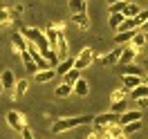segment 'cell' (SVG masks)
<instances>
[{"label":"cell","instance_id":"6da1fadb","mask_svg":"<svg viewBox=\"0 0 148 139\" xmlns=\"http://www.w3.org/2000/svg\"><path fill=\"white\" fill-rule=\"evenodd\" d=\"M94 117L92 114H79V117H65V119H58L52 123V132L54 135H61V132H70V130L79 128V126H88L92 123Z\"/></svg>","mask_w":148,"mask_h":139},{"label":"cell","instance_id":"7a4b0ae2","mask_svg":"<svg viewBox=\"0 0 148 139\" xmlns=\"http://www.w3.org/2000/svg\"><path fill=\"white\" fill-rule=\"evenodd\" d=\"M18 31L27 38V43H34L40 52H43V49H49V43H47L45 31H40L38 27H23V29H18Z\"/></svg>","mask_w":148,"mask_h":139},{"label":"cell","instance_id":"3957f363","mask_svg":"<svg viewBox=\"0 0 148 139\" xmlns=\"http://www.w3.org/2000/svg\"><path fill=\"white\" fill-rule=\"evenodd\" d=\"M92 65H94V52H92V47H83V49L76 54V58H74V67L83 72L85 67H92Z\"/></svg>","mask_w":148,"mask_h":139},{"label":"cell","instance_id":"277c9868","mask_svg":"<svg viewBox=\"0 0 148 139\" xmlns=\"http://www.w3.org/2000/svg\"><path fill=\"white\" fill-rule=\"evenodd\" d=\"M5 119H7V126H9L11 130H16V132H20V130L27 126V121H25V114L18 110H9L7 114H5Z\"/></svg>","mask_w":148,"mask_h":139},{"label":"cell","instance_id":"5b68a950","mask_svg":"<svg viewBox=\"0 0 148 139\" xmlns=\"http://www.w3.org/2000/svg\"><path fill=\"white\" fill-rule=\"evenodd\" d=\"M94 128H108L112 123H119V114H114V112H101V114H97L94 117Z\"/></svg>","mask_w":148,"mask_h":139},{"label":"cell","instance_id":"8992f818","mask_svg":"<svg viewBox=\"0 0 148 139\" xmlns=\"http://www.w3.org/2000/svg\"><path fill=\"white\" fill-rule=\"evenodd\" d=\"M141 117H144V110H126L123 114H119V126H128V123H132V121H141Z\"/></svg>","mask_w":148,"mask_h":139},{"label":"cell","instance_id":"52a82bcc","mask_svg":"<svg viewBox=\"0 0 148 139\" xmlns=\"http://www.w3.org/2000/svg\"><path fill=\"white\" fill-rule=\"evenodd\" d=\"M56 56H58V61H63V58H67L70 56V43H67V38H65V34L61 31L58 34V43H56Z\"/></svg>","mask_w":148,"mask_h":139},{"label":"cell","instance_id":"ba28073f","mask_svg":"<svg viewBox=\"0 0 148 139\" xmlns=\"http://www.w3.org/2000/svg\"><path fill=\"white\" fill-rule=\"evenodd\" d=\"M70 20H72L74 25L81 29V31H88V29H90V25H92L90 14H72V16H70Z\"/></svg>","mask_w":148,"mask_h":139},{"label":"cell","instance_id":"9c48e42d","mask_svg":"<svg viewBox=\"0 0 148 139\" xmlns=\"http://www.w3.org/2000/svg\"><path fill=\"white\" fill-rule=\"evenodd\" d=\"M139 49H135V47L130 45H123V52H121V58H119V65H128V63H135V58H137Z\"/></svg>","mask_w":148,"mask_h":139},{"label":"cell","instance_id":"30bf717a","mask_svg":"<svg viewBox=\"0 0 148 139\" xmlns=\"http://www.w3.org/2000/svg\"><path fill=\"white\" fill-rule=\"evenodd\" d=\"M11 45H14V52L20 56L25 49H27V38L23 36L20 31H14V34H11Z\"/></svg>","mask_w":148,"mask_h":139},{"label":"cell","instance_id":"8fae6325","mask_svg":"<svg viewBox=\"0 0 148 139\" xmlns=\"http://www.w3.org/2000/svg\"><path fill=\"white\" fill-rule=\"evenodd\" d=\"M20 58H23V65H25V72L34 76V74H36V72H38V65H36V61L32 58V54H29L27 49H25V52L20 54Z\"/></svg>","mask_w":148,"mask_h":139},{"label":"cell","instance_id":"7c38bea8","mask_svg":"<svg viewBox=\"0 0 148 139\" xmlns=\"http://www.w3.org/2000/svg\"><path fill=\"white\" fill-rule=\"evenodd\" d=\"M43 31H45V36H47L49 49H56V43H58V34H61V31H58V29L54 27V23H49V25H47V27L43 29Z\"/></svg>","mask_w":148,"mask_h":139},{"label":"cell","instance_id":"4fadbf2b","mask_svg":"<svg viewBox=\"0 0 148 139\" xmlns=\"http://www.w3.org/2000/svg\"><path fill=\"white\" fill-rule=\"evenodd\" d=\"M119 74L121 76H144V70L135 63H128V65H119Z\"/></svg>","mask_w":148,"mask_h":139},{"label":"cell","instance_id":"5bb4252c","mask_svg":"<svg viewBox=\"0 0 148 139\" xmlns=\"http://www.w3.org/2000/svg\"><path fill=\"white\" fill-rule=\"evenodd\" d=\"M72 67H74V58H72V56H67V58H63V61H58V65H56L54 70H56V74L63 79V76L72 70Z\"/></svg>","mask_w":148,"mask_h":139},{"label":"cell","instance_id":"9a60e30c","mask_svg":"<svg viewBox=\"0 0 148 139\" xmlns=\"http://www.w3.org/2000/svg\"><path fill=\"white\" fill-rule=\"evenodd\" d=\"M70 14H88V0H67Z\"/></svg>","mask_w":148,"mask_h":139},{"label":"cell","instance_id":"2e32d148","mask_svg":"<svg viewBox=\"0 0 148 139\" xmlns=\"http://www.w3.org/2000/svg\"><path fill=\"white\" fill-rule=\"evenodd\" d=\"M38 83H49V81H54L56 79V70H38L36 74H34Z\"/></svg>","mask_w":148,"mask_h":139},{"label":"cell","instance_id":"e0dca14e","mask_svg":"<svg viewBox=\"0 0 148 139\" xmlns=\"http://www.w3.org/2000/svg\"><path fill=\"white\" fill-rule=\"evenodd\" d=\"M121 83H123V88L130 92V90H135L137 85L144 83V76H121Z\"/></svg>","mask_w":148,"mask_h":139},{"label":"cell","instance_id":"ac0fdd59","mask_svg":"<svg viewBox=\"0 0 148 139\" xmlns=\"http://www.w3.org/2000/svg\"><path fill=\"white\" fill-rule=\"evenodd\" d=\"M74 94H76V97H88V94H90V83L85 81L83 76L74 83Z\"/></svg>","mask_w":148,"mask_h":139},{"label":"cell","instance_id":"d6986e66","mask_svg":"<svg viewBox=\"0 0 148 139\" xmlns=\"http://www.w3.org/2000/svg\"><path fill=\"white\" fill-rule=\"evenodd\" d=\"M27 88H29V81H27V79H20V81H16L14 90H11V97H14V99H20L23 94L27 92Z\"/></svg>","mask_w":148,"mask_h":139},{"label":"cell","instance_id":"ffe728a7","mask_svg":"<svg viewBox=\"0 0 148 139\" xmlns=\"http://www.w3.org/2000/svg\"><path fill=\"white\" fill-rule=\"evenodd\" d=\"M135 31L137 29H132V31H117L114 34V45H128L132 40V36H135Z\"/></svg>","mask_w":148,"mask_h":139},{"label":"cell","instance_id":"44dd1931","mask_svg":"<svg viewBox=\"0 0 148 139\" xmlns=\"http://www.w3.org/2000/svg\"><path fill=\"white\" fill-rule=\"evenodd\" d=\"M0 81H2V85H5V90H14V85H16V76H14L11 70H5V72L0 74Z\"/></svg>","mask_w":148,"mask_h":139},{"label":"cell","instance_id":"7402d4cb","mask_svg":"<svg viewBox=\"0 0 148 139\" xmlns=\"http://www.w3.org/2000/svg\"><path fill=\"white\" fill-rule=\"evenodd\" d=\"M130 99L137 101V99H148V83H141L137 85L135 90H130Z\"/></svg>","mask_w":148,"mask_h":139},{"label":"cell","instance_id":"603a6c76","mask_svg":"<svg viewBox=\"0 0 148 139\" xmlns=\"http://www.w3.org/2000/svg\"><path fill=\"white\" fill-rule=\"evenodd\" d=\"M54 94L58 97V99H67L70 94H74V88H72V85H67V83H58L54 88Z\"/></svg>","mask_w":148,"mask_h":139},{"label":"cell","instance_id":"cb8c5ba5","mask_svg":"<svg viewBox=\"0 0 148 139\" xmlns=\"http://www.w3.org/2000/svg\"><path fill=\"white\" fill-rule=\"evenodd\" d=\"M146 43H148V36L144 34V31H139V29H137V31H135V36H132V40H130V45L135 47V49H141Z\"/></svg>","mask_w":148,"mask_h":139},{"label":"cell","instance_id":"d4e9b609","mask_svg":"<svg viewBox=\"0 0 148 139\" xmlns=\"http://www.w3.org/2000/svg\"><path fill=\"white\" fill-rule=\"evenodd\" d=\"M128 97H130V92L126 90V88H123V85H121V88H117V90H112L110 101H112V103H117V101H126Z\"/></svg>","mask_w":148,"mask_h":139},{"label":"cell","instance_id":"484cf974","mask_svg":"<svg viewBox=\"0 0 148 139\" xmlns=\"http://www.w3.org/2000/svg\"><path fill=\"white\" fill-rule=\"evenodd\" d=\"M79 79H81V70L72 67V70H70V72H67V74L63 76V83H67V85H72V88H74V83H76Z\"/></svg>","mask_w":148,"mask_h":139},{"label":"cell","instance_id":"4316f807","mask_svg":"<svg viewBox=\"0 0 148 139\" xmlns=\"http://www.w3.org/2000/svg\"><path fill=\"white\" fill-rule=\"evenodd\" d=\"M139 11H141V7H139L137 2H128L126 9H123V18H137Z\"/></svg>","mask_w":148,"mask_h":139},{"label":"cell","instance_id":"83f0119b","mask_svg":"<svg viewBox=\"0 0 148 139\" xmlns=\"http://www.w3.org/2000/svg\"><path fill=\"white\" fill-rule=\"evenodd\" d=\"M40 54H43V58H45L47 63H49V67H52V70H54L56 65H58V56H56L54 49H43Z\"/></svg>","mask_w":148,"mask_h":139},{"label":"cell","instance_id":"f1b7e54d","mask_svg":"<svg viewBox=\"0 0 148 139\" xmlns=\"http://www.w3.org/2000/svg\"><path fill=\"white\" fill-rule=\"evenodd\" d=\"M121 23H123V14H110V18H108V27H110L112 31H117Z\"/></svg>","mask_w":148,"mask_h":139},{"label":"cell","instance_id":"f546056e","mask_svg":"<svg viewBox=\"0 0 148 139\" xmlns=\"http://www.w3.org/2000/svg\"><path fill=\"white\" fill-rule=\"evenodd\" d=\"M121 128H123V137H130V135H135V132H139V130H141V121H132V123L121 126Z\"/></svg>","mask_w":148,"mask_h":139},{"label":"cell","instance_id":"4dcf8cb0","mask_svg":"<svg viewBox=\"0 0 148 139\" xmlns=\"http://www.w3.org/2000/svg\"><path fill=\"white\" fill-rule=\"evenodd\" d=\"M106 132H108L110 137H114V139H123V128H121L119 123H112V126H108V128H106Z\"/></svg>","mask_w":148,"mask_h":139},{"label":"cell","instance_id":"1f68e13d","mask_svg":"<svg viewBox=\"0 0 148 139\" xmlns=\"http://www.w3.org/2000/svg\"><path fill=\"white\" fill-rule=\"evenodd\" d=\"M126 110H128V99H126V101H117V103H112V110H110V112H114V114H123Z\"/></svg>","mask_w":148,"mask_h":139},{"label":"cell","instance_id":"d6a6232c","mask_svg":"<svg viewBox=\"0 0 148 139\" xmlns=\"http://www.w3.org/2000/svg\"><path fill=\"white\" fill-rule=\"evenodd\" d=\"M11 23V9L9 7H0V25Z\"/></svg>","mask_w":148,"mask_h":139},{"label":"cell","instance_id":"836d02e7","mask_svg":"<svg viewBox=\"0 0 148 139\" xmlns=\"http://www.w3.org/2000/svg\"><path fill=\"white\" fill-rule=\"evenodd\" d=\"M126 5H128V0H123V2H114V5H110V14H123V9H126Z\"/></svg>","mask_w":148,"mask_h":139},{"label":"cell","instance_id":"e575fe53","mask_svg":"<svg viewBox=\"0 0 148 139\" xmlns=\"http://www.w3.org/2000/svg\"><path fill=\"white\" fill-rule=\"evenodd\" d=\"M135 20H137V25L141 27V25H144V23L148 20V9H141V11L137 14V18H135Z\"/></svg>","mask_w":148,"mask_h":139},{"label":"cell","instance_id":"d590c367","mask_svg":"<svg viewBox=\"0 0 148 139\" xmlns=\"http://www.w3.org/2000/svg\"><path fill=\"white\" fill-rule=\"evenodd\" d=\"M20 137L23 139H34V130L29 128V126H25V128L20 130Z\"/></svg>","mask_w":148,"mask_h":139},{"label":"cell","instance_id":"8d00e7d4","mask_svg":"<svg viewBox=\"0 0 148 139\" xmlns=\"http://www.w3.org/2000/svg\"><path fill=\"white\" fill-rule=\"evenodd\" d=\"M135 103L139 105V110H146V108H148V99H137Z\"/></svg>","mask_w":148,"mask_h":139},{"label":"cell","instance_id":"74e56055","mask_svg":"<svg viewBox=\"0 0 148 139\" xmlns=\"http://www.w3.org/2000/svg\"><path fill=\"white\" fill-rule=\"evenodd\" d=\"M139 31H144V34H146V36H148V20H146V23H144V25H141V27H139Z\"/></svg>","mask_w":148,"mask_h":139},{"label":"cell","instance_id":"f35d334b","mask_svg":"<svg viewBox=\"0 0 148 139\" xmlns=\"http://www.w3.org/2000/svg\"><path fill=\"white\" fill-rule=\"evenodd\" d=\"M99 137H103V139H114V137H110V135H108L106 130H103V135H99Z\"/></svg>","mask_w":148,"mask_h":139},{"label":"cell","instance_id":"ab89813d","mask_svg":"<svg viewBox=\"0 0 148 139\" xmlns=\"http://www.w3.org/2000/svg\"><path fill=\"white\" fill-rule=\"evenodd\" d=\"M114 2H123V0H108V5H114Z\"/></svg>","mask_w":148,"mask_h":139},{"label":"cell","instance_id":"60d3db41","mask_svg":"<svg viewBox=\"0 0 148 139\" xmlns=\"http://www.w3.org/2000/svg\"><path fill=\"white\" fill-rule=\"evenodd\" d=\"M5 92V85H2V81H0V94Z\"/></svg>","mask_w":148,"mask_h":139},{"label":"cell","instance_id":"b9f144b4","mask_svg":"<svg viewBox=\"0 0 148 139\" xmlns=\"http://www.w3.org/2000/svg\"><path fill=\"white\" fill-rule=\"evenodd\" d=\"M146 83H148V74H146Z\"/></svg>","mask_w":148,"mask_h":139}]
</instances>
